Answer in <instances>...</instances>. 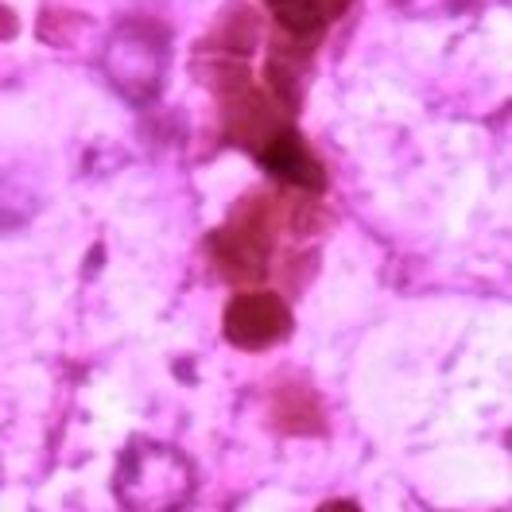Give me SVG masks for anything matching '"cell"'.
<instances>
[{
    "label": "cell",
    "instance_id": "7a4b0ae2",
    "mask_svg": "<svg viewBox=\"0 0 512 512\" xmlns=\"http://www.w3.org/2000/svg\"><path fill=\"white\" fill-rule=\"evenodd\" d=\"M276 245V202L268 194H249L233 206L229 222L210 237V253L233 284H249L268 272Z\"/></svg>",
    "mask_w": 512,
    "mask_h": 512
},
{
    "label": "cell",
    "instance_id": "3957f363",
    "mask_svg": "<svg viewBox=\"0 0 512 512\" xmlns=\"http://www.w3.org/2000/svg\"><path fill=\"white\" fill-rule=\"evenodd\" d=\"M105 70L125 97L152 101L167 70V35L152 20H125L105 47Z\"/></svg>",
    "mask_w": 512,
    "mask_h": 512
},
{
    "label": "cell",
    "instance_id": "9c48e42d",
    "mask_svg": "<svg viewBox=\"0 0 512 512\" xmlns=\"http://www.w3.org/2000/svg\"><path fill=\"white\" fill-rule=\"evenodd\" d=\"M16 35V12L0 4V39H12Z\"/></svg>",
    "mask_w": 512,
    "mask_h": 512
},
{
    "label": "cell",
    "instance_id": "6da1fadb",
    "mask_svg": "<svg viewBox=\"0 0 512 512\" xmlns=\"http://www.w3.org/2000/svg\"><path fill=\"white\" fill-rule=\"evenodd\" d=\"M113 485L125 512H175L194 493V470L179 450L136 439L121 454Z\"/></svg>",
    "mask_w": 512,
    "mask_h": 512
},
{
    "label": "cell",
    "instance_id": "8fae6325",
    "mask_svg": "<svg viewBox=\"0 0 512 512\" xmlns=\"http://www.w3.org/2000/svg\"><path fill=\"white\" fill-rule=\"evenodd\" d=\"M319 512H361V509H357L353 501H326Z\"/></svg>",
    "mask_w": 512,
    "mask_h": 512
},
{
    "label": "cell",
    "instance_id": "ba28073f",
    "mask_svg": "<svg viewBox=\"0 0 512 512\" xmlns=\"http://www.w3.org/2000/svg\"><path fill=\"white\" fill-rule=\"evenodd\" d=\"M276 423L284 431H315L322 423V416L307 392H280L276 396Z\"/></svg>",
    "mask_w": 512,
    "mask_h": 512
},
{
    "label": "cell",
    "instance_id": "277c9868",
    "mask_svg": "<svg viewBox=\"0 0 512 512\" xmlns=\"http://www.w3.org/2000/svg\"><path fill=\"white\" fill-rule=\"evenodd\" d=\"M222 330L237 350H268L291 334V311L272 291H245L225 307Z\"/></svg>",
    "mask_w": 512,
    "mask_h": 512
},
{
    "label": "cell",
    "instance_id": "5b68a950",
    "mask_svg": "<svg viewBox=\"0 0 512 512\" xmlns=\"http://www.w3.org/2000/svg\"><path fill=\"white\" fill-rule=\"evenodd\" d=\"M256 160L264 163V171H272L276 179H284L291 187H303V191H322V183H326L322 163L311 156L307 140L291 125L280 128V132L256 152Z\"/></svg>",
    "mask_w": 512,
    "mask_h": 512
},
{
    "label": "cell",
    "instance_id": "52a82bcc",
    "mask_svg": "<svg viewBox=\"0 0 512 512\" xmlns=\"http://www.w3.org/2000/svg\"><path fill=\"white\" fill-rule=\"evenodd\" d=\"M264 4L291 39H311L322 32V16L315 0H264Z\"/></svg>",
    "mask_w": 512,
    "mask_h": 512
},
{
    "label": "cell",
    "instance_id": "30bf717a",
    "mask_svg": "<svg viewBox=\"0 0 512 512\" xmlns=\"http://www.w3.org/2000/svg\"><path fill=\"white\" fill-rule=\"evenodd\" d=\"M346 4H350V0H315V8H319L322 20H326V16H338Z\"/></svg>",
    "mask_w": 512,
    "mask_h": 512
},
{
    "label": "cell",
    "instance_id": "8992f818",
    "mask_svg": "<svg viewBox=\"0 0 512 512\" xmlns=\"http://www.w3.org/2000/svg\"><path fill=\"white\" fill-rule=\"evenodd\" d=\"M256 39H260V20H256L253 12L245 8V4H229L222 12V20H218V28H214V43L222 47V55H249L256 47Z\"/></svg>",
    "mask_w": 512,
    "mask_h": 512
}]
</instances>
